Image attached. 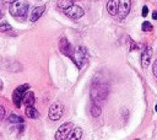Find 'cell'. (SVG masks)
<instances>
[{"label":"cell","mask_w":157,"mask_h":140,"mask_svg":"<svg viewBox=\"0 0 157 140\" xmlns=\"http://www.w3.org/2000/svg\"><path fill=\"white\" fill-rule=\"evenodd\" d=\"M152 19L153 20H157V11H153L152 13Z\"/></svg>","instance_id":"24"},{"label":"cell","mask_w":157,"mask_h":140,"mask_svg":"<svg viewBox=\"0 0 157 140\" xmlns=\"http://www.w3.org/2000/svg\"><path fill=\"white\" fill-rule=\"evenodd\" d=\"M86 57H87V52L86 48L82 46H78L74 49V58L72 61L77 65V68H82L84 63L86 61Z\"/></svg>","instance_id":"3"},{"label":"cell","mask_w":157,"mask_h":140,"mask_svg":"<svg viewBox=\"0 0 157 140\" xmlns=\"http://www.w3.org/2000/svg\"><path fill=\"white\" fill-rule=\"evenodd\" d=\"M74 2H75V0H74Z\"/></svg>","instance_id":"29"},{"label":"cell","mask_w":157,"mask_h":140,"mask_svg":"<svg viewBox=\"0 0 157 140\" xmlns=\"http://www.w3.org/2000/svg\"><path fill=\"white\" fill-rule=\"evenodd\" d=\"M13 30V26L9 22H3L0 24V32H9Z\"/></svg>","instance_id":"19"},{"label":"cell","mask_w":157,"mask_h":140,"mask_svg":"<svg viewBox=\"0 0 157 140\" xmlns=\"http://www.w3.org/2000/svg\"><path fill=\"white\" fill-rule=\"evenodd\" d=\"M59 49H60L61 54L69 57L72 60V58H74V48L71 47V44L69 43V41L65 37L60 38V41H59Z\"/></svg>","instance_id":"8"},{"label":"cell","mask_w":157,"mask_h":140,"mask_svg":"<svg viewBox=\"0 0 157 140\" xmlns=\"http://www.w3.org/2000/svg\"><path fill=\"white\" fill-rule=\"evenodd\" d=\"M108 91H109V87H108L107 81L96 79L92 83V86H91V97L96 102L103 101V100H106V97L108 95Z\"/></svg>","instance_id":"2"},{"label":"cell","mask_w":157,"mask_h":140,"mask_svg":"<svg viewBox=\"0 0 157 140\" xmlns=\"http://www.w3.org/2000/svg\"><path fill=\"white\" fill-rule=\"evenodd\" d=\"M44 11H46V6H37V8H35V9L32 10V13H31L30 21H31V22H36V21L44 14Z\"/></svg>","instance_id":"11"},{"label":"cell","mask_w":157,"mask_h":140,"mask_svg":"<svg viewBox=\"0 0 157 140\" xmlns=\"http://www.w3.org/2000/svg\"><path fill=\"white\" fill-rule=\"evenodd\" d=\"M63 112H64V106L60 102H54L49 107L48 116L52 120H59L63 116Z\"/></svg>","instance_id":"6"},{"label":"cell","mask_w":157,"mask_h":140,"mask_svg":"<svg viewBox=\"0 0 157 140\" xmlns=\"http://www.w3.org/2000/svg\"><path fill=\"white\" fill-rule=\"evenodd\" d=\"M101 112H102V108L97 103H93L92 107H91V114H92V117H98L101 114Z\"/></svg>","instance_id":"18"},{"label":"cell","mask_w":157,"mask_h":140,"mask_svg":"<svg viewBox=\"0 0 157 140\" xmlns=\"http://www.w3.org/2000/svg\"><path fill=\"white\" fill-rule=\"evenodd\" d=\"M147 14H148V8L145 5V6H142V11H141V15H142V17H146V16H147Z\"/></svg>","instance_id":"22"},{"label":"cell","mask_w":157,"mask_h":140,"mask_svg":"<svg viewBox=\"0 0 157 140\" xmlns=\"http://www.w3.org/2000/svg\"><path fill=\"white\" fill-rule=\"evenodd\" d=\"M81 138H82V129L74 128L71 133L69 134V136L66 138V140H81Z\"/></svg>","instance_id":"13"},{"label":"cell","mask_w":157,"mask_h":140,"mask_svg":"<svg viewBox=\"0 0 157 140\" xmlns=\"http://www.w3.org/2000/svg\"><path fill=\"white\" fill-rule=\"evenodd\" d=\"M3 86H4V84H3L2 79H0V91H2V90H3Z\"/></svg>","instance_id":"25"},{"label":"cell","mask_w":157,"mask_h":140,"mask_svg":"<svg viewBox=\"0 0 157 140\" xmlns=\"http://www.w3.org/2000/svg\"><path fill=\"white\" fill-rule=\"evenodd\" d=\"M26 116L28 118H31V119H36V118L39 117V113L33 106H27L26 107Z\"/></svg>","instance_id":"15"},{"label":"cell","mask_w":157,"mask_h":140,"mask_svg":"<svg viewBox=\"0 0 157 140\" xmlns=\"http://www.w3.org/2000/svg\"><path fill=\"white\" fill-rule=\"evenodd\" d=\"M8 120H9L11 124H22V123H24V118L20 117V116H17V114H11V116L8 118Z\"/></svg>","instance_id":"17"},{"label":"cell","mask_w":157,"mask_h":140,"mask_svg":"<svg viewBox=\"0 0 157 140\" xmlns=\"http://www.w3.org/2000/svg\"><path fill=\"white\" fill-rule=\"evenodd\" d=\"M4 117H5V108L0 105V120H3Z\"/></svg>","instance_id":"21"},{"label":"cell","mask_w":157,"mask_h":140,"mask_svg":"<svg viewBox=\"0 0 157 140\" xmlns=\"http://www.w3.org/2000/svg\"><path fill=\"white\" fill-rule=\"evenodd\" d=\"M131 8V0H119V5H118V16L119 19H125L128 14L130 13Z\"/></svg>","instance_id":"9"},{"label":"cell","mask_w":157,"mask_h":140,"mask_svg":"<svg viewBox=\"0 0 157 140\" xmlns=\"http://www.w3.org/2000/svg\"><path fill=\"white\" fill-rule=\"evenodd\" d=\"M152 54H153V50L151 47H145L142 53H141V66L144 69H147L148 65L151 64V60H152Z\"/></svg>","instance_id":"10"},{"label":"cell","mask_w":157,"mask_h":140,"mask_svg":"<svg viewBox=\"0 0 157 140\" xmlns=\"http://www.w3.org/2000/svg\"><path fill=\"white\" fill-rule=\"evenodd\" d=\"M28 89H30V85H28V84H25V85H20V86L13 92V102H14V105H15L17 108L21 107V105H22V98H24L25 94L28 91Z\"/></svg>","instance_id":"4"},{"label":"cell","mask_w":157,"mask_h":140,"mask_svg":"<svg viewBox=\"0 0 157 140\" xmlns=\"http://www.w3.org/2000/svg\"><path fill=\"white\" fill-rule=\"evenodd\" d=\"M118 5H119V0H109L107 3V10L109 15L112 16L118 15Z\"/></svg>","instance_id":"12"},{"label":"cell","mask_w":157,"mask_h":140,"mask_svg":"<svg viewBox=\"0 0 157 140\" xmlns=\"http://www.w3.org/2000/svg\"><path fill=\"white\" fill-rule=\"evenodd\" d=\"M152 73H153V75L157 78V60L152 64Z\"/></svg>","instance_id":"23"},{"label":"cell","mask_w":157,"mask_h":140,"mask_svg":"<svg viewBox=\"0 0 157 140\" xmlns=\"http://www.w3.org/2000/svg\"><path fill=\"white\" fill-rule=\"evenodd\" d=\"M64 14L68 17L72 19V20H77V19H81L84 16L85 11H84V9L81 6H78V5H71L70 8H68V9L64 10Z\"/></svg>","instance_id":"7"},{"label":"cell","mask_w":157,"mask_h":140,"mask_svg":"<svg viewBox=\"0 0 157 140\" xmlns=\"http://www.w3.org/2000/svg\"><path fill=\"white\" fill-rule=\"evenodd\" d=\"M4 2H10V3H13V2H15V0H4Z\"/></svg>","instance_id":"27"},{"label":"cell","mask_w":157,"mask_h":140,"mask_svg":"<svg viewBox=\"0 0 157 140\" xmlns=\"http://www.w3.org/2000/svg\"><path fill=\"white\" fill-rule=\"evenodd\" d=\"M28 9H30V5L25 0H15L9 6V11L11 14V16L20 21L26 20V17L28 15Z\"/></svg>","instance_id":"1"},{"label":"cell","mask_w":157,"mask_h":140,"mask_svg":"<svg viewBox=\"0 0 157 140\" xmlns=\"http://www.w3.org/2000/svg\"><path fill=\"white\" fill-rule=\"evenodd\" d=\"M72 3H74V0H58V6L63 10H65V9L70 8L71 5H74Z\"/></svg>","instance_id":"16"},{"label":"cell","mask_w":157,"mask_h":140,"mask_svg":"<svg viewBox=\"0 0 157 140\" xmlns=\"http://www.w3.org/2000/svg\"><path fill=\"white\" fill-rule=\"evenodd\" d=\"M155 111H157V105H156V107H155Z\"/></svg>","instance_id":"28"},{"label":"cell","mask_w":157,"mask_h":140,"mask_svg":"<svg viewBox=\"0 0 157 140\" xmlns=\"http://www.w3.org/2000/svg\"><path fill=\"white\" fill-rule=\"evenodd\" d=\"M72 129H74V124L71 122L61 124L55 133V140H66V138L69 136Z\"/></svg>","instance_id":"5"},{"label":"cell","mask_w":157,"mask_h":140,"mask_svg":"<svg viewBox=\"0 0 157 140\" xmlns=\"http://www.w3.org/2000/svg\"><path fill=\"white\" fill-rule=\"evenodd\" d=\"M3 16H4V15H3V11L0 10V19H3Z\"/></svg>","instance_id":"26"},{"label":"cell","mask_w":157,"mask_h":140,"mask_svg":"<svg viewBox=\"0 0 157 140\" xmlns=\"http://www.w3.org/2000/svg\"><path fill=\"white\" fill-rule=\"evenodd\" d=\"M152 25L148 22V21H145V22H142V25H141V30L144 31V32H151L152 31Z\"/></svg>","instance_id":"20"},{"label":"cell","mask_w":157,"mask_h":140,"mask_svg":"<svg viewBox=\"0 0 157 140\" xmlns=\"http://www.w3.org/2000/svg\"><path fill=\"white\" fill-rule=\"evenodd\" d=\"M22 103L27 107V106H33L35 103V94L32 91H27L22 98Z\"/></svg>","instance_id":"14"}]
</instances>
